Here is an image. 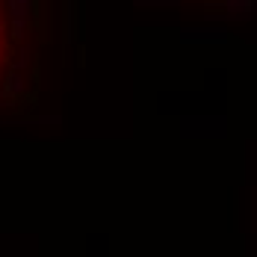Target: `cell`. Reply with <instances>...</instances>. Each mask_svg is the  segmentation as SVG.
I'll return each instance as SVG.
<instances>
[{"instance_id": "6da1fadb", "label": "cell", "mask_w": 257, "mask_h": 257, "mask_svg": "<svg viewBox=\"0 0 257 257\" xmlns=\"http://www.w3.org/2000/svg\"><path fill=\"white\" fill-rule=\"evenodd\" d=\"M30 42V0H0V95L27 59Z\"/></svg>"}]
</instances>
